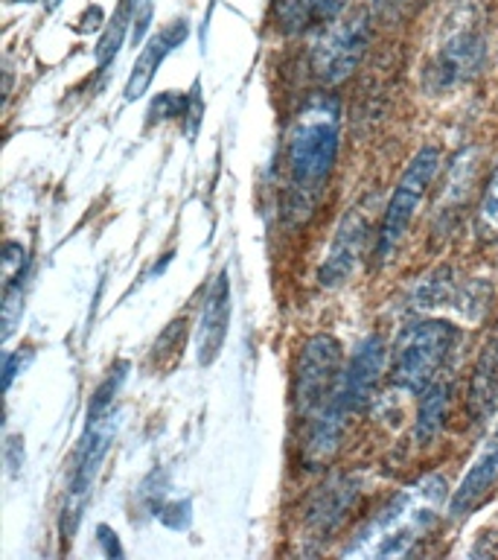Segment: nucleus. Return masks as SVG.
<instances>
[{
	"instance_id": "1",
	"label": "nucleus",
	"mask_w": 498,
	"mask_h": 560,
	"mask_svg": "<svg viewBox=\"0 0 498 560\" xmlns=\"http://www.w3.org/2000/svg\"><path fill=\"white\" fill-rule=\"evenodd\" d=\"M341 105L335 96H312L292 122L286 140V213L304 222L321 201L339 158Z\"/></svg>"
},
{
	"instance_id": "19",
	"label": "nucleus",
	"mask_w": 498,
	"mask_h": 560,
	"mask_svg": "<svg viewBox=\"0 0 498 560\" xmlns=\"http://www.w3.org/2000/svg\"><path fill=\"white\" fill-rule=\"evenodd\" d=\"M126 371H129V365H126V362H120V365L114 368L111 374L105 376V383L96 388L94 400H91V420L103 418V415H108V411H111L114 397H117V392H120V385L126 383Z\"/></svg>"
},
{
	"instance_id": "4",
	"label": "nucleus",
	"mask_w": 498,
	"mask_h": 560,
	"mask_svg": "<svg viewBox=\"0 0 498 560\" xmlns=\"http://www.w3.org/2000/svg\"><path fill=\"white\" fill-rule=\"evenodd\" d=\"M461 339V330L443 318H428L405 327L393 345L391 376L405 392H426Z\"/></svg>"
},
{
	"instance_id": "7",
	"label": "nucleus",
	"mask_w": 498,
	"mask_h": 560,
	"mask_svg": "<svg viewBox=\"0 0 498 560\" xmlns=\"http://www.w3.org/2000/svg\"><path fill=\"white\" fill-rule=\"evenodd\" d=\"M370 44V18L367 12H353L335 18L312 47V70L323 85H339L361 65Z\"/></svg>"
},
{
	"instance_id": "9",
	"label": "nucleus",
	"mask_w": 498,
	"mask_h": 560,
	"mask_svg": "<svg viewBox=\"0 0 498 560\" xmlns=\"http://www.w3.org/2000/svg\"><path fill=\"white\" fill-rule=\"evenodd\" d=\"M367 245H370V217L367 210L358 205L341 219V225L335 228V236H332L330 252H327V260H323L321 271H318V280H321L323 289H339L344 287L353 271L365 257Z\"/></svg>"
},
{
	"instance_id": "17",
	"label": "nucleus",
	"mask_w": 498,
	"mask_h": 560,
	"mask_svg": "<svg viewBox=\"0 0 498 560\" xmlns=\"http://www.w3.org/2000/svg\"><path fill=\"white\" fill-rule=\"evenodd\" d=\"M353 493H356V490H353L349 481H339V485L323 488V493L312 505V523H318V528H327V532H330L332 525L341 520V511L353 502Z\"/></svg>"
},
{
	"instance_id": "18",
	"label": "nucleus",
	"mask_w": 498,
	"mask_h": 560,
	"mask_svg": "<svg viewBox=\"0 0 498 560\" xmlns=\"http://www.w3.org/2000/svg\"><path fill=\"white\" fill-rule=\"evenodd\" d=\"M274 9L286 33H300L315 15V0H274Z\"/></svg>"
},
{
	"instance_id": "20",
	"label": "nucleus",
	"mask_w": 498,
	"mask_h": 560,
	"mask_svg": "<svg viewBox=\"0 0 498 560\" xmlns=\"http://www.w3.org/2000/svg\"><path fill=\"white\" fill-rule=\"evenodd\" d=\"M478 231L484 236H498V164L487 182V190L478 205Z\"/></svg>"
},
{
	"instance_id": "21",
	"label": "nucleus",
	"mask_w": 498,
	"mask_h": 560,
	"mask_svg": "<svg viewBox=\"0 0 498 560\" xmlns=\"http://www.w3.org/2000/svg\"><path fill=\"white\" fill-rule=\"evenodd\" d=\"M349 0H315V15L323 21H335V18L347 9Z\"/></svg>"
},
{
	"instance_id": "11",
	"label": "nucleus",
	"mask_w": 498,
	"mask_h": 560,
	"mask_svg": "<svg viewBox=\"0 0 498 560\" xmlns=\"http://www.w3.org/2000/svg\"><path fill=\"white\" fill-rule=\"evenodd\" d=\"M227 324H230V280H227V271H222L208 287L199 332H195V350H199L201 365L216 362L218 350L225 345Z\"/></svg>"
},
{
	"instance_id": "3",
	"label": "nucleus",
	"mask_w": 498,
	"mask_h": 560,
	"mask_svg": "<svg viewBox=\"0 0 498 560\" xmlns=\"http://www.w3.org/2000/svg\"><path fill=\"white\" fill-rule=\"evenodd\" d=\"M487 61V30L475 3H463L446 15L440 38L428 52L423 68V85L428 94H449L466 85Z\"/></svg>"
},
{
	"instance_id": "25",
	"label": "nucleus",
	"mask_w": 498,
	"mask_h": 560,
	"mask_svg": "<svg viewBox=\"0 0 498 560\" xmlns=\"http://www.w3.org/2000/svg\"><path fill=\"white\" fill-rule=\"evenodd\" d=\"M12 3H33V0H12Z\"/></svg>"
},
{
	"instance_id": "22",
	"label": "nucleus",
	"mask_w": 498,
	"mask_h": 560,
	"mask_svg": "<svg viewBox=\"0 0 498 560\" xmlns=\"http://www.w3.org/2000/svg\"><path fill=\"white\" fill-rule=\"evenodd\" d=\"M17 262H26L24 245L9 243L7 245V257H3V269H7V283H9V280H12V275H15Z\"/></svg>"
},
{
	"instance_id": "6",
	"label": "nucleus",
	"mask_w": 498,
	"mask_h": 560,
	"mask_svg": "<svg viewBox=\"0 0 498 560\" xmlns=\"http://www.w3.org/2000/svg\"><path fill=\"white\" fill-rule=\"evenodd\" d=\"M120 429V415L117 411H108L103 418H96L87 423V432L79 441L76 462H73V472H70L68 485V499H64V508H61V534L64 537H73L79 528V520L85 514L87 497L94 490V481L99 476V467H103L105 455L111 450V441Z\"/></svg>"
},
{
	"instance_id": "8",
	"label": "nucleus",
	"mask_w": 498,
	"mask_h": 560,
	"mask_svg": "<svg viewBox=\"0 0 498 560\" xmlns=\"http://www.w3.org/2000/svg\"><path fill=\"white\" fill-rule=\"evenodd\" d=\"M341 345L318 332L304 345L295 374V409L300 418H315L341 383Z\"/></svg>"
},
{
	"instance_id": "5",
	"label": "nucleus",
	"mask_w": 498,
	"mask_h": 560,
	"mask_svg": "<svg viewBox=\"0 0 498 560\" xmlns=\"http://www.w3.org/2000/svg\"><path fill=\"white\" fill-rule=\"evenodd\" d=\"M437 170H440V149L437 147H423L417 155L411 158V164L405 166V173L396 182V190L388 201L379 236H376V257L382 262L391 260L402 240H405V234H408L411 222L417 217L419 205L426 199Z\"/></svg>"
},
{
	"instance_id": "2",
	"label": "nucleus",
	"mask_w": 498,
	"mask_h": 560,
	"mask_svg": "<svg viewBox=\"0 0 498 560\" xmlns=\"http://www.w3.org/2000/svg\"><path fill=\"white\" fill-rule=\"evenodd\" d=\"M446 502L443 476H426L393 497L347 546V555L361 558H400L437 523Z\"/></svg>"
},
{
	"instance_id": "13",
	"label": "nucleus",
	"mask_w": 498,
	"mask_h": 560,
	"mask_svg": "<svg viewBox=\"0 0 498 560\" xmlns=\"http://www.w3.org/2000/svg\"><path fill=\"white\" fill-rule=\"evenodd\" d=\"M183 38H187V21H173L166 30H161V33L149 38L146 47L140 50L138 61H134V68H131L129 85H126V100H138V96L146 94L149 82L155 79V70L161 68V61H164Z\"/></svg>"
},
{
	"instance_id": "16",
	"label": "nucleus",
	"mask_w": 498,
	"mask_h": 560,
	"mask_svg": "<svg viewBox=\"0 0 498 560\" xmlns=\"http://www.w3.org/2000/svg\"><path fill=\"white\" fill-rule=\"evenodd\" d=\"M134 9H138V0H120V7H117V12L111 15L108 26H105L99 47H96V65L99 68H108V61L120 52L126 30H129L131 18H134Z\"/></svg>"
},
{
	"instance_id": "12",
	"label": "nucleus",
	"mask_w": 498,
	"mask_h": 560,
	"mask_svg": "<svg viewBox=\"0 0 498 560\" xmlns=\"http://www.w3.org/2000/svg\"><path fill=\"white\" fill-rule=\"evenodd\" d=\"M498 485V427L493 429V435L487 438V444L481 446V453L475 455V462L461 479L458 490L452 493L449 502V514L466 516L484 502L489 490Z\"/></svg>"
},
{
	"instance_id": "14",
	"label": "nucleus",
	"mask_w": 498,
	"mask_h": 560,
	"mask_svg": "<svg viewBox=\"0 0 498 560\" xmlns=\"http://www.w3.org/2000/svg\"><path fill=\"white\" fill-rule=\"evenodd\" d=\"M498 400V339L487 341V348L481 350L478 365H475V376H472L470 392V409L475 418H484L487 411H493Z\"/></svg>"
},
{
	"instance_id": "10",
	"label": "nucleus",
	"mask_w": 498,
	"mask_h": 560,
	"mask_svg": "<svg viewBox=\"0 0 498 560\" xmlns=\"http://www.w3.org/2000/svg\"><path fill=\"white\" fill-rule=\"evenodd\" d=\"M384 371V341L379 336H367L356 348L353 359H349L347 371L341 374L339 397L344 400L353 415L361 411L374 397L379 376Z\"/></svg>"
},
{
	"instance_id": "24",
	"label": "nucleus",
	"mask_w": 498,
	"mask_h": 560,
	"mask_svg": "<svg viewBox=\"0 0 498 560\" xmlns=\"http://www.w3.org/2000/svg\"><path fill=\"white\" fill-rule=\"evenodd\" d=\"M44 3H47V12H52V9L61 7V0H44Z\"/></svg>"
},
{
	"instance_id": "15",
	"label": "nucleus",
	"mask_w": 498,
	"mask_h": 560,
	"mask_svg": "<svg viewBox=\"0 0 498 560\" xmlns=\"http://www.w3.org/2000/svg\"><path fill=\"white\" fill-rule=\"evenodd\" d=\"M446 406H449V385H428L426 392H423V400H419L417 427H414V441H417V444H428V441L440 432L446 418Z\"/></svg>"
},
{
	"instance_id": "23",
	"label": "nucleus",
	"mask_w": 498,
	"mask_h": 560,
	"mask_svg": "<svg viewBox=\"0 0 498 560\" xmlns=\"http://www.w3.org/2000/svg\"><path fill=\"white\" fill-rule=\"evenodd\" d=\"M379 3H382V7H408V3H414V0H379Z\"/></svg>"
}]
</instances>
